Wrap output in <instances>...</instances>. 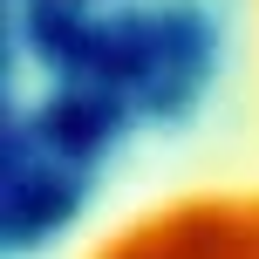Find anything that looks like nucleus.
<instances>
[{"mask_svg": "<svg viewBox=\"0 0 259 259\" xmlns=\"http://www.w3.org/2000/svg\"><path fill=\"white\" fill-rule=\"evenodd\" d=\"M109 259H259V198H211L130 232Z\"/></svg>", "mask_w": 259, "mask_h": 259, "instance_id": "obj_1", "label": "nucleus"}]
</instances>
